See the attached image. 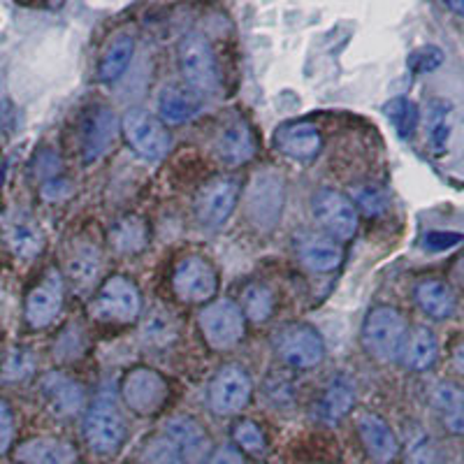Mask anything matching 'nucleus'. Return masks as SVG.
<instances>
[{
    "label": "nucleus",
    "mask_w": 464,
    "mask_h": 464,
    "mask_svg": "<svg viewBox=\"0 0 464 464\" xmlns=\"http://www.w3.org/2000/svg\"><path fill=\"white\" fill-rule=\"evenodd\" d=\"M409 339V325L400 309L391 304L372 306L362 323V346L374 360L392 362L401 358Z\"/></svg>",
    "instance_id": "obj_1"
},
{
    "label": "nucleus",
    "mask_w": 464,
    "mask_h": 464,
    "mask_svg": "<svg viewBox=\"0 0 464 464\" xmlns=\"http://www.w3.org/2000/svg\"><path fill=\"white\" fill-rule=\"evenodd\" d=\"M285 184L284 177L275 169H260L251 177L246 186V202L244 214L248 223L260 232L275 230L284 214Z\"/></svg>",
    "instance_id": "obj_2"
},
{
    "label": "nucleus",
    "mask_w": 464,
    "mask_h": 464,
    "mask_svg": "<svg viewBox=\"0 0 464 464\" xmlns=\"http://www.w3.org/2000/svg\"><path fill=\"white\" fill-rule=\"evenodd\" d=\"M89 312L95 321L128 325L142 314V293L138 284L123 275H114L101 285L98 295L91 300Z\"/></svg>",
    "instance_id": "obj_3"
},
{
    "label": "nucleus",
    "mask_w": 464,
    "mask_h": 464,
    "mask_svg": "<svg viewBox=\"0 0 464 464\" xmlns=\"http://www.w3.org/2000/svg\"><path fill=\"white\" fill-rule=\"evenodd\" d=\"M272 348L288 367L314 370L325 360V342L309 323H284L272 333Z\"/></svg>",
    "instance_id": "obj_4"
},
{
    "label": "nucleus",
    "mask_w": 464,
    "mask_h": 464,
    "mask_svg": "<svg viewBox=\"0 0 464 464\" xmlns=\"http://www.w3.org/2000/svg\"><path fill=\"white\" fill-rule=\"evenodd\" d=\"M198 327L211 351H232L246 334V316L232 300H214L198 314Z\"/></svg>",
    "instance_id": "obj_5"
},
{
    "label": "nucleus",
    "mask_w": 464,
    "mask_h": 464,
    "mask_svg": "<svg viewBox=\"0 0 464 464\" xmlns=\"http://www.w3.org/2000/svg\"><path fill=\"white\" fill-rule=\"evenodd\" d=\"M179 70L186 86L198 93H214L221 86V72L214 47L200 33H188L179 44Z\"/></svg>",
    "instance_id": "obj_6"
},
{
    "label": "nucleus",
    "mask_w": 464,
    "mask_h": 464,
    "mask_svg": "<svg viewBox=\"0 0 464 464\" xmlns=\"http://www.w3.org/2000/svg\"><path fill=\"white\" fill-rule=\"evenodd\" d=\"M123 404L138 416L159 413L169 400V383L160 372L151 367H132L119 383Z\"/></svg>",
    "instance_id": "obj_7"
},
{
    "label": "nucleus",
    "mask_w": 464,
    "mask_h": 464,
    "mask_svg": "<svg viewBox=\"0 0 464 464\" xmlns=\"http://www.w3.org/2000/svg\"><path fill=\"white\" fill-rule=\"evenodd\" d=\"M126 420L110 395H101L86 409L84 439L89 449L101 455L116 453L126 441Z\"/></svg>",
    "instance_id": "obj_8"
},
{
    "label": "nucleus",
    "mask_w": 464,
    "mask_h": 464,
    "mask_svg": "<svg viewBox=\"0 0 464 464\" xmlns=\"http://www.w3.org/2000/svg\"><path fill=\"white\" fill-rule=\"evenodd\" d=\"M254 395V381L242 364L227 362L214 374L207 391L209 409L217 416H237L251 401Z\"/></svg>",
    "instance_id": "obj_9"
},
{
    "label": "nucleus",
    "mask_w": 464,
    "mask_h": 464,
    "mask_svg": "<svg viewBox=\"0 0 464 464\" xmlns=\"http://www.w3.org/2000/svg\"><path fill=\"white\" fill-rule=\"evenodd\" d=\"M121 132L128 147L147 160L165 159L172 149V135L160 119L144 110H130L121 119Z\"/></svg>",
    "instance_id": "obj_10"
},
{
    "label": "nucleus",
    "mask_w": 464,
    "mask_h": 464,
    "mask_svg": "<svg viewBox=\"0 0 464 464\" xmlns=\"http://www.w3.org/2000/svg\"><path fill=\"white\" fill-rule=\"evenodd\" d=\"M312 214L327 237L348 242L358 232V207L334 188H321L312 198Z\"/></svg>",
    "instance_id": "obj_11"
},
{
    "label": "nucleus",
    "mask_w": 464,
    "mask_h": 464,
    "mask_svg": "<svg viewBox=\"0 0 464 464\" xmlns=\"http://www.w3.org/2000/svg\"><path fill=\"white\" fill-rule=\"evenodd\" d=\"M174 295L188 304H209L218 293L217 267L202 256L179 260L172 272Z\"/></svg>",
    "instance_id": "obj_12"
},
{
    "label": "nucleus",
    "mask_w": 464,
    "mask_h": 464,
    "mask_svg": "<svg viewBox=\"0 0 464 464\" xmlns=\"http://www.w3.org/2000/svg\"><path fill=\"white\" fill-rule=\"evenodd\" d=\"M63 276H61L58 269H49L47 275L43 276V281L33 285L26 297L24 316H26L28 327H33V330H44V327L52 325L58 318V314H61V309H63Z\"/></svg>",
    "instance_id": "obj_13"
},
{
    "label": "nucleus",
    "mask_w": 464,
    "mask_h": 464,
    "mask_svg": "<svg viewBox=\"0 0 464 464\" xmlns=\"http://www.w3.org/2000/svg\"><path fill=\"white\" fill-rule=\"evenodd\" d=\"M239 193H242V179L235 174H223L211 179L209 184L202 188L200 198H198V217L207 227H218L232 217V211L239 202Z\"/></svg>",
    "instance_id": "obj_14"
},
{
    "label": "nucleus",
    "mask_w": 464,
    "mask_h": 464,
    "mask_svg": "<svg viewBox=\"0 0 464 464\" xmlns=\"http://www.w3.org/2000/svg\"><path fill=\"white\" fill-rule=\"evenodd\" d=\"M40 395L58 418H72L84 409V388L65 372H49L40 381Z\"/></svg>",
    "instance_id": "obj_15"
},
{
    "label": "nucleus",
    "mask_w": 464,
    "mask_h": 464,
    "mask_svg": "<svg viewBox=\"0 0 464 464\" xmlns=\"http://www.w3.org/2000/svg\"><path fill=\"white\" fill-rule=\"evenodd\" d=\"M163 434L179 449L184 464H205L211 450V439L196 418L174 416L163 425Z\"/></svg>",
    "instance_id": "obj_16"
},
{
    "label": "nucleus",
    "mask_w": 464,
    "mask_h": 464,
    "mask_svg": "<svg viewBox=\"0 0 464 464\" xmlns=\"http://www.w3.org/2000/svg\"><path fill=\"white\" fill-rule=\"evenodd\" d=\"M116 116L107 107H95L86 114L84 128H82V153H84V163L102 159L111 149L116 140Z\"/></svg>",
    "instance_id": "obj_17"
},
{
    "label": "nucleus",
    "mask_w": 464,
    "mask_h": 464,
    "mask_svg": "<svg viewBox=\"0 0 464 464\" xmlns=\"http://www.w3.org/2000/svg\"><path fill=\"white\" fill-rule=\"evenodd\" d=\"M358 434L362 439L364 450L376 464H388L400 453V441L391 425L376 413H362L358 418Z\"/></svg>",
    "instance_id": "obj_18"
},
{
    "label": "nucleus",
    "mask_w": 464,
    "mask_h": 464,
    "mask_svg": "<svg viewBox=\"0 0 464 464\" xmlns=\"http://www.w3.org/2000/svg\"><path fill=\"white\" fill-rule=\"evenodd\" d=\"M218 159L230 168L248 163L256 156L254 130L244 119H232L221 128L217 138Z\"/></svg>",
    "instance_id": "obj_19"
},
{
    "label": "nucleus",
    "mask_w": 464,
    "mask_h": 464,
    "mask_svg": "<svg viewBox=\"0 0 464 464\" xmlns=\"http://www.w3.org/2000/svg\"><path fill=\"white\" fill-rule=\"evenodd\" d=\"M297 258L306 269H312L316 275H327V272L339 269L343 260V251L327 235H304L297 242Z\"/></svg>",
    "instance_id": "obj_20"
},
{
    "label": "nucleus",
    "mask_w": 464,
    "mask_h": 464,
    "mask_svg": "<svg viewBox=\"0 0 464 464\" xmlns=\"http://www.w3.org/2000/svg\"><path fill=\"white\" fill-rule=\"evenodd\" d=\"M19 464H74L77 450L70 441L58 437H35L16 449Z\"/></svg>",
    "instance_id": "obj_21"
},
{
    "label": "nucleus",
    "mask_w": 464,
    "mask_h": 464,
    "mask_svg": "<svg viewBox=\"0 0 464 464\" xmlns=\"http://www.w3.org/2000/svg\"><path fill=\"white\" fill-rule=\"evenodd\" d=\"M202 107V98L190 86H165L159 95V114L165 126H179L198 116Z\"/></svg>",
    "instance_id": "obj_22"
},
{
    "label": "nucleus",
    "mask_w": 464,
    "mask_h": 464,
    "mask_svg": "<svg viewBox=\"0 0 464 464\" xmlns=\"http://www.w3.org/2000/svg\"><path fill=\"white\" fill-rule=\"evenodd\" d=\"M321 132L312 123H290L276 132V147L281 153L290 156V159L300 160V163H309L321 151Z\"/></svg>",
    "instance_id": "obj_23"
},
{
    "label": "nucleus",
    "mask_w": 464,
    "mask_h": 464,
    "mask_svg": "<svg viewBox=\"0 0 464 464\" xmlns=\"http://www.w3.org/2000/svg\"><path fill=\"white\" fill-rule=\"evenodd\" d=\"M107 237H110V244L116 254L135 256L142 254L144 248L149 246L151 230H149V223L142 217H138V214H126V217H119L111 223Z\"/></svg>",
    "instance_id": "obj_24"
},
{
    "label": "nucleus",
    "mask_w": 464,
    "mask_h": 464,
    "mask_svg": "<svg viewBox=\"0 0 464 464\" xmlns=\"http://www.w3.org/2000/svg\"><path fill=\"white\" fill-rule=\"evenodd\" d=\"M5 242L12 254L19 260H33L43 254L44 235L37 227V223L28 217H16L7 221L5 226Z\"/></svg>",
    "instance_id": "obj_25"
},
{
    "label": "nucleus",
    "mask_w": 464,
    "mask_h": 464,
    "mask_svg": "<svg viewBox=\"0 0 464 464\" xmlns=\"http://www.w3.org/2000/svg\"><path fill=\"white\" fill-rule=\"evenodd\" d=\"M413 297H416V304L420 306L422 312L428 314L430 318H443L453 316L455 312V293L446 281L439 279H425L416 285L413 290Z\"/></svg>",
    "instance_id": "obj_26"
},
{
    "label": "nucleus",
    "mask_w": 464,
    "mask_h": 464,
    "mask_svg": "<svg viewBox=\"0 0 464 464\" xmlns=\"http://www.w3.org/2000/svg\"><path fill=\"white\" fill-rule=\"evenodd\" d=\"M132 56H135V37L130 33H119L111 37L101 58V65H98V80L105 84L119 80L130 65Z\"/></svg>",
    "instance_id": "obj_27"
},
{
    "label": "nucleus",
    "mask_w": 464,
    "mask_h": 464,
    "mask_svg": "<svg viewBox=\"0 0 464 464\" xmlns=\"http://www.w3.org/2000/svg\"><path fill=\"white\" fill-rule=\"evenodd\" d=\"M432 401L450 434L464 437V391L455 383L441 381L432 392Z\"/></svg>",
    "instance_id": "obj_28"
},
{
    "label": "nucleus",
    "mask_w": 464,
    "mask_h": 464,
    "mask_svg": "<svg viewBox=\"0 0 464 464\" xmlns=\"http://www.w3.org/2000/svg\"><path fill=\"white\" fill-rule=\"evenodd\" d=\"M437 353H439L437 337H434L432 330L420 325V327H413L411 333H409L401 360H404V364L409 367V370L425 372L434 364Z\"/></svg>",
    "instance_id": "obj_29"
},
{
    "label": "nucleus",
    "mask_w": 464,
    "mask_h": 464,
    "mask_svg": "<svg viewBox=\"0 0 464 464\" xmlns=\"http://www.w3.org/2000/svg\"><path fill=\"white\" fill-rule=\"evenodd\" d=\"M355 404V391L353 385L348 383L346 379H334L333 383L327 385L323 392L321 401H318V418L327 425L342 420Z\"/></svg>",
    "instance_id": "obj_30"
},
{
    "label": "nucleus",
    "mask_w": 464,
    "mask_h": 464,
    "mask_svg": "<svg viewBox=\"0 0 464 464\" xmlns=\"http://www.w3.org/2000/svg\"><path fill=\"white\" fill-rule=\"evenodd\" d=\"M101 251L91 244H82L70 254L68 258V276L77 288H89L95 284L101 275Z\"/></svg>",
    "instance_id": "obj_31"
},
{
    "label": "nucleus",
    "mask_w": 464,
    "mask_h": 464,
    "mask_svg": "<svg viewBox=\"0 0 464 464\" xmlns=\"http://www.w3.org/2000/svg\"><path fill=\"white\" fill-rule=\"evenodd\" d=\"M179 334V323L165 309H156V312L149 314L142 323V330H140V337L147 346L151 348H165L177 339Z\"/></svg>",
    "instance_id": "obj_32"
},
{
    "label": "nucleus",
    "mask_w": 464,
    "mask_h": 464,
    "mask_svg": "<svg viewBox=\"0 0 464 464\" xmlns=\"http://www.w3.org/2000/svg\"><path fill=\"white\" fill-rule=\"evenodd\" d=\"M276 309L275 293L265 284H251L242 293V312L248 321L265 323Z\"/></svg>",
    "instance_id": "obj_33"
},
{
    "label": "nucleus",
    "mask_w": 464,
    "mask_h": 464,
    "mask_svg": "<svg viewBox=\"0 0 464 464\" xmlns=\"http://www.w3.org/2000/svg\"><path fill=\"white\" fill-rule=\"evenodd\" d=\"M428 138L437 153L446 151L450 138V105L446 101H432L428 107Z\"/></svg>",
    "instance_id": "obj_34"
},
{
    "label": "nucleus",
    "mask_w": 464,
    "mask_h": 464,
    "mask_svg": "<svg viewBox=\"0 0 464 464\" xmlns=\"http://www.w3.org/2000/svg\"><path fill=\"white\" fill-rule=\"evenodd\" d=\"M383 111L391 119L392 126H395V130L400 132V138H411L413 132H416L420 114H418V107L409 98H395V101H391L383 107Z\"/></svg>",
    "instance_id": "obj_35"
},
{
    "label": "nucleus",
    "mask_w": 464,
    "mask_h": 464,
    "mask_svg": "<svg viewBox=\"0 0 464 464\" xmlns=\"http://www.w3.org/2000/svg\"><path fill=\"white\" fill-rule=\"evenodd\" d=\"M142 459L144 464H184L179 449H177L172 439L165 437L163 432L156 434V437H151L144 443Z\"/></svg>",
    "instance_id": "obj_36"
},
{
    "label": "nucleus",
    "mask_w": 464,
    "mask_h": 464,
    "mask_svg": "<svg viewBox=\"0 0 464 464\" xmlns=\"http://www.w3.org/2000/svg\"><path fill=\"white\" fill-rule=\"evenodd\" d=\"M35 372V355L31 348H12L10 353L3 360V370L0 376L5 381H24Z\"/></svg>",
    "instance_id": "obj_37"
},
{
    "label": "nucleus",
    "mask_w": 464,
    "mask_h": 464,
    "mask_svg": "<svg viewBox=\"0 0 464 464\" xmlns=\"http://www.w3.org/2000/svg\"><path fill=\"white\" fill-rule=\"evenodd\" d=\"M232 439H235V446L246 455H263L267 449L263 430L254 420H239L232 428Z\"/></svg>",
    "instance_id": "obj_38"
},
{
    "label": "nucleus",
    "mask_w": 464,
    "mask_h": 464,
    "mask_svg": "<svg viewBox=\"0 0 464 464\" xmlns=\"http://www.w3.org/2000/svg\"><path fill=\"white\" fill-rule=\"evenodd\" d=\"M86 351V337L84 330L80 325H68L63 330V334L58 337L56 346H53V355L63 362H70V360L82 358Z\"/></svg>",
    "instance_id": "obj_39"
},
{
    "label": "nucleus",
    "mask_w": 464,
    "mask_h": 464,
    "mask_svg": "<svg viewBox=\"0 0 464 464\" xmlns=\"http://www.w3.org/2000/svg\"><path fill=\"white\" fill-rule=\"evenodd\" d=\"M441 63H443V52L439 47H432V44L416 49V52L409 56V68H411V72L416 74L432 72V70H437Z\"/></svg>",
    "instance_id": "obj_40"
},
{
    "label": "nucleus",
    "mask_w": 464,
    "mask_h": 464,
    "mask_svg": "<svg viewBox=\"0 0 464 464\" xmlns=\"http://www.w3.org/2000/svg\"><path fill=\"white\" fill-rule=\"evenodd\" d=\"M353 205H358L360 209L367 211L370 217H374V214H381V211L385 209V198L383 193H381V188H376V186H360V188L355 190Z\"/></svg>",
    "instance_id": "obj_41"
},
{
    "label": "nucleus",
    "mask_w": 464,
    "mask_h": 464,
    "mask_svg": "<svg viewBox=\"0 0 464 464\" xmlns=\"http://www.w3.org/2000/svg\"><path fill=\"white\" fill-rule=\"evenodd\" d=\"M14 413L10 401L0 397V455H5L14 443Z\"/></svg>",
    "instance_id": "obj_42"
},
{
    "label": "nucleus",
    "mask_w": 464,
    "mask_h": 464,
    "mask_svg": "<svg viewBox=\"0 0 464 464\" xmlns=\"http://www.w3.org/2000/svg\"><path fill=\"white\" fill-rule=\"evenodd\" d=\"M409 464H439V453L434 449V443L430 439H418L416 443H411L409 449Z\"/></svg>",
    "instance_id": "obj_43"
},
{
    "label": "nucleus",
    "mask_w": 464,
    "mask_h": 464,
    "mask_svg": "<svg viewBox=\"0 0 464 464\" xmlns=\"http://www.w3.org/2000/svg\"><path fill=\"white\" fill-rule=\"evenodd\" d=\"M462 235H455V232H430L428 237H425V248L430 251H443V248H450L455 244L462 242Z\"/></svg>",
    "instance_id": "obj_44"
},
{
    "label": "nucleus",
    "mask_w": 464,
    "mask_h": 464,
    "mask_svg": "<svg viewBox=\"0 0 464 464\" xmlns=\"http://www.w3.org/2000/svg\"><path fill=\"white\" fill-rule=\"evenodd\" d=\"M70 193H72V186H70L68 179H49L47 184L43 186V198L49 202L63 200Z\"/></svg>",
    "instance_id": "obj_45"
},
{
    "label": "nucleus",
    "mask_w": 464,
    "mask_h": 464,
    "mask_svg": "<svg viewBox=\"0 0 464 464\" xmlns=\"http://www.w3.org/2000/svg\"><path fill=\"white\" fill-rule=\"evenodd\" d=\"M205 464H244V455L237 446H221L207 458Z\"/></svg>",
    "instance_id": "obj_46"
},
{
    "label": "nucleus",
    "mask_w": 464,
    "mask_h": 464,
    "mask_svg": "<svg viewBox=\"0 0 464 464\" xmlns=\"http://www.w3.org/2000/svg\"><path fill=\"white\" fill-rule=\"evenodd\" d=\"M453 367L464 374V339H459L458 346L453 348Z\"/></svg>",
    "instance_id": "obj_47"
},
{
    "label": "nucleus",
    "mask_w": 464,
    "mask_h": 464,
    "mask_svg": "<svg viewBox=\"0 0 464 464\" xmlns=\"http://www.w3.org/2000/svg\"><path fill=\"white\" fill-rule=\"evenodd\" d=\"M450 276H453L455 284L464 285V254L455 260V265L450 267Z\"/></svg>",
    "instance_id": "obj_48"
},
{
    "label": "nucleus",
    "mask_w": 464,
    "mask_h": 464,
    "mask_svg": "<svg viewBox=\"0 0 464 464\" xmlns=\"http://www.w3.org/2000/svg\"><path fill=\"white\" fill-rule=\"evenodd\" d=\"M449 10L458 12L459 16H464V0H458V3H449Z\"/></svg>",
    "instance_id": "obj_49"
}]
</instances>
